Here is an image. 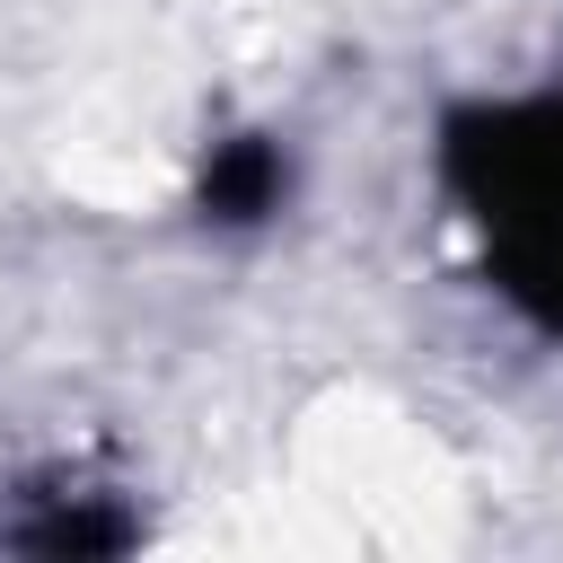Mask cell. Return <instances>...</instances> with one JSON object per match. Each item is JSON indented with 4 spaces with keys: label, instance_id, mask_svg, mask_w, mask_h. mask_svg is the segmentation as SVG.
Returning a JSON list of instances; mask_svg holds the SVG:
<instances>
[{
    "label": "cell",
    "instance_id": "3",
    "mask_svg": "<svg viewBox=\"0 0 563 563\" xmlns=\"http://www.w3.org/2000/svg\"><path fill=\"white\" fill-rule=\"evenodd\" d=\"M123 545H132L123 510H53L26 528V554H123Z\"/></svg>",
    "mask_w": 563,
    "mask_h": 563
},
{
    "label": "cell",
    "instance_id": "2",
    "mask_svg": "<svg viewBox=\"0 0 563 563\" xmlns=\"http://www.w3.org/2000/svg\"><path fill=\"white\" fill-rule=\"evenodd\" d=\"M282 185H290V167H282L273 141H220L211 167H202V211L246 229V220H264V211L282 202Z\"/></svg>",
    "mask_w": 563,
    "mask_h": 563
},
{
    "label": "cell",
    "instance_id": "1",
    "mask_svg": "<svg viewBox=\"0 0 563 563\" xmlns=\"http://www.w3.org/2000/svg\"><path fill=\"white\" fill-rule=\"evenodd\" d=\"M440 158L457 202L484 220L493 282L563 334V97L449 114Z\"/></svg>",
    "mask_w": 563,
    "mask_h": 563
}]
</instances>
